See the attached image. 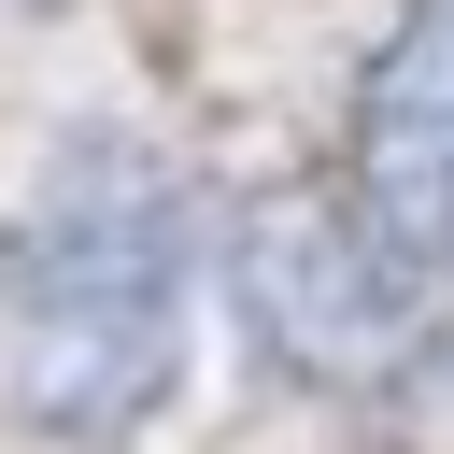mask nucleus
<instances>
[{
  "mask_svg": "<svg viewBox=\"0 0 454 454\" xmlns=\"http://www.w3.org/2000/svg\"><path fill=\"white\" fill-rule=\"evenodd\" d=\"M184 369V170L71 142L0 227V383L43 440H128Z\"/></svg>",
  "mask_w": 454,
  "mask_h": 454,
  "instance_id": "nucleus-1",
  "label": "nucleus"
},
{
  "mask_svg": "<svg viewBox=\"0 0 454 454\" xmlns=\"http://www.w3.org/2000/svg\"><path fill=\"white\" fill-rule=\"evenodd\" d=\"M326 170L355 184V213H369L426 284H454V0H411V14L369 43L355 128H340Z\"/></svg>",
  "mask_w": 454,
  "mask_h": 454,
  "instance_id": "nucleus-3",
  "label": "nucleus"
},
{
  "mask_svg": "<svg viewBox=\"0 0 454 454\" xmlns=\"http://www.w3.org/2000/svg\"><path fill=\"white\" fill-rule=\"evenodd\" d=\"M227 284H241V326H255L284 369H312V383H383V369H411V340H426V312H440V284L355 213L340 170L270 184V199L241 213V241H227Z\"/></svg>",
  "mask_w": 454,
  "mask_h": 454,
  "instance_id": "nucleus-2",
  "label": "nucleus"
}]
</instances>
